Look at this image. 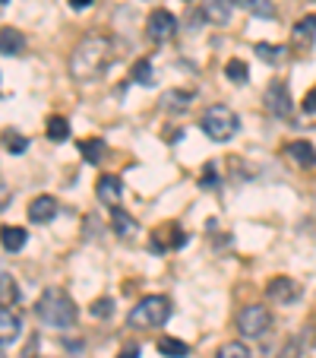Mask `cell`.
Masks as SVG:
<instances>
[{
	"mask_svg": "<svg viewBox=\"0 0 316 358\" xmlns=\"http://www.w3.org/2000/svg\"><path fill=\"white\" fill-rule=\"evenodd\" d=\"M114 64V41L108 35H86L70 55V76L80 83L101 80Z\"/></svg>",
	"mask_w": 316,
	"mask_h": 358,
	"instance_id": "1",
	"label": "cell"
},
{
	"mask_svg": "<svg viewBox=\"0 0 316 358\" xmlns=\"http://www.w3.org/2000/svg\"><path fill=\"white\" fill-rule=\"evenodd\" d=\"M35 314H38L41 324L54 327V330H70L76 324V317H80V308L63 289H47L35 304Z\"/></svg>",
	"mask_w": 316,
	"mask_h": 358,
	"instance_id": "2",
	"label": "cell"
},
{
	"mask_svg": "<svg viewBox=\"0 0 316 358\" xmlns=\"http://www.w3.org/2000/svg\"><path fill=\"white\" fill-rule=\"evenodd\" d=\"M200 127H202V134H206L209 140L228 143V140H234L237 130H241V117H237L228 105H212V108L202 111Z\"/></svg>",
	"mask_w": 316,
	"mask_h": 358,
	"instance_id": "3",
	"label": "cell"
},
{
	"mask_svg": "<svg viewBox=\"0 0 316 358\" xmlns=\"http://www.w3.org/2000/svg\"><path fill=\"white\" fill-rule=\"evenodd\" d=\"M171 317V301L165 295H146L133 311H130L127 324L133 330H152V327H165Z\"/></svg>",
	"mask_w": 316,
	"mask_h": 358,
	"instance_id": "4",
	"label": "cell"
},
{
	"mask_svg": "<svg viewBox=\"0 0 316 358\" xmlns=\"http://www.w3.org/2000/svg\"><path fill=\"white\" fill-rule=\"evenodd\" d=\"M269 324H272V317L262 304H247V308L237 314V330H241V336H247V339L262 336V333L269 330Z\"/></svg>",
	"mask_w": 316,
	"mask_h": 358,
	"instance_id": "5",
	"label": "cell"
},
{
	"mask_svg": "<svg viewBox=\"0 0 316 358\" xmlns=\"http://www.w3.org/2000/svg\"><path fill=\"white\" fill-rule=\"evenodd\" d=\"M262 101H266V111L276 117H291V111H294V101H291V92L288 86H285L282 80H272L269 89H266V95H262Z\"/></svg>",
	"mask_w": 316,
	"mask_h": 358,
	"instance_id": "6",
	"label": "cell"
},
{
	"mask_svg": "<svg viewBox=\"0 0 316 358\" xmlns=\"http://www.w3.org/2000/svg\"><path fill=\"white\" fill-rule=\"evenodd\" d=\"M174 32H177V20H174V13L171 10H152L149 13V20H146V35L152 41H168V38H174Z\"/></svg>",
	"mask_w": 316,
	"mask_h": 358,
	"instance_id": "7",
	"label": "cell"
},
{
	"mask_svg": "<svg viewBox=\"0 0 316 358\" xmlns=\"http://www.w3.org/2000/svg\"><path fill=\"white\" fill-rule=\"evenodd\" d=\"M183 244H187V235H183V231L177 229L174 222L158 225V229L152 231V250H155V254H165V250L183 248Z\"/></svg>",
	"mask_w": 316,
	"mask_h": 358,
	"instance_id": "8",
	"label": "cell"
},
{
	"mask_svg": "<svg viewBox=\"0 0 316 358\" xmlns=\"http://www.w3.org/2000/svg\"><path fill=\"white\" fill-rule=\"evenodd\" d=\"M266 295H269L272 304H291L301 298V285L291 276H276L269 285H266Z\"/></svg>",
	"mask_w": 316,
	"mask_h": 358,
	"instance_id": "9",
	"label": "cell"
},
{
	"mask_svg": "<svg viewBox=\"0 0 316 358\" xmlns=\"http://www.w3.org/2000/svg\"><path fill=\"white\" fill-rule=\"evenodd\" d=\"M20 333H22V320H20V314L13 311V308H0V343H3V349H10V345L20 339Z\"/></svg>",
	"mask_w": 316,
	"mask_h": 358,
	"instance_id": "10",
	"label": "cell"
},
{
	"mask_svg": "<svg viewBox=\"0 0 316 358\" xmlns=\"http://www.w3.org/2000/svg\"><path fill=\"white\" fill-rule=\"evenodd\" d=\"M234 13V0H202V20L212 26H228Z\"/></svg>",
	"mask_w": 316,
	"mask_h": 358,
	"instance_id": "11",
	"label": "cell"
},
{
	"mask_svg": "<svg viewBox=\"0 0 316 358\" xmlns=\"http://www.w3.org/2000/svg\"><path fill=\"white\" fill-rule=\"evenodd\" d=\"M121 194H123V181H121L117 175H101V178H98V184H95V196H98V203L111 206V210L117 206Z\"/></svg>",
	"mask_w": 316,
	"mask_h": 358,
	"instance_id": "12",
	"label": "cell"
},
{
	"mask_svg": "<svg viewBox=\"0 0 316 358\" xmlns=\"http://www.w3.org/2000/svg\"><path fill=\"white\" fill-rule=\"evenodd\" d=\"M54 216H57V200H54V196L41 194V196H35V200L29 203V222H35V225H47Z\"/></svg>",
	"mask_w": 316,
	"mask_h": 358,
	"instance_id": "13",
	"label": "cell"
},
{
	"mask_svg": "<svg viewBox=\"0 0 316 358\" xmlns=\"http://www.w3.org/2000/svg\"><path fill=\"white\" fill-rule=\"evenodd\" d=\"M190 105H193V92H187V89H168L162 95V111H168V115H183V111H190Z\"/></svg>",
	"mask_w": 316,
	"mask_h": 358,
	"instance_id": "14",
	"label": "cell"
},
{
	"mask_svg": "<svg viewBox=\"0 0 316 358\" xmlns=\"http://www.w3.org/2000/svg\"><path fill=\"white\" fill-rule=\"evenodd\" d=\"M0 51H3V57H20L22 51H26V38H22V32H16L13 26L0 29Z\"/></svg>",
	"mask_w": 316,
	"mask_h": 358,
	"instance_id": "15",
	"label": "cell"
},
{
	"mask_svg": "<svg viewBox=\"0 0 316 358\" xmlns=\"http://www.w3.org/2000/svg\"><path fill=\"white\" fill-rule=\"evenodd\" d=\"M285 152H288L291 162H297L301 169H310V165H316V149H313V143H307V140L288 143V146H285Z\"/></svg>",
	"mask_w": 316,
	"mask_h": 358,
	"instance_id": "16",
	"label": "cell"
},
{
	"mask_svg": "<svg viewBox=\"0 0 316 358\" xmlns=\"http://www.w3.org/2000/svg\"><path fill=\"white\" fill-rule=\"evenodd\" d=\"M29 241L26 229H20V225H3V250L7 254H16V250H22Z\"/></svg>",
	"mask_w": 316,
	"mask_h": 358,
	"instance_id": "17",
	"label": "cell"
},
{
	"mask_svg": "<svg viewBox=\"0 0 316 358\" xmlns=\"http://www.w3.org/2000/svg\"><path fill=\"white\" fill-rule=\"evenodd\" d=\"M80 152L89 165H101L105 162V152H108V143L105 140H86V143H80Z\"/></svg>",
	"mask_w": 316,
	"mask_h": 358,
	"instance_id": "18",
	"label": "cell"
},
{
	"mask_svg": "<svg viewBox=\"0 0 316 358\" xmlns=\"http://www.w3.org/2000/svg\"><path fill=\"white\" fill-rule=\"evenodd\" d=\"M256 57L266 64H282L285 57H288V48L285 45H272V41H259L256 45Z\"/></svg>",
	"mask_w": 316,
	"mask_h": 358,
	"instance_id": "19",
	"label": "cell"
},
{
	"mask_svg": "<svg viewBox=\"0 0 316 358\" xmlns=\"http://www.w3.org/2000/svg\"><path fill=\"white\" fill-rule=\"evenodd\" d=\"M111 229H114L121 238H130L136 231V219L130 216V213H123L121 206H114V213H111Z\"/></svg>",
	"mask_w": 316,
	"mask_h": 358,
	"instance_id": "20",
	"label": "cell"
},
{
	"mask_svg": "<svg viewBox=\"0 0 316 358\" xmlns=\"http://www.w3.org/2000/svg\"><path fill=\"white\" fill-rule=\"evenodd\" d=\"M45 134H47V140H51V143H63L70 136V121H67V117H61V115H51V117H47Z\"/></svg>",
	"mask_w": 316,
	"mask_h": 358,
	"instance_id": "21",
	"label": "cell"
},
{
	"mask_svg": "<svg viewBox=\"0 0 316 358\" xmlns=\"http://www.w3.org/2000/svg\"><path fill=\"white\" fill-rule=\"evenodd\" d=\"M241 10H247V13L259 16V20H272L276 16V7H272V0H234Z\"/></svg>",
	"mask_w": 316,
	"mask_h": 358,
	"instance_id": "22",
	"label": "cell"
},
{
	"mask_svg": "<svg viewBox=\"0 0 316 358\" xmlns=\"http://www.w3.org/2000/svg\"><path fill=\"white\" fill-rule=\"evenodd\" d=\"M158 352H162L165 358H187L190 355V345L183 343V339L165 336V339H158Z\"/></svg>",
	"mask_w": 316,
	"mask_h": 358,
	"instance_id": "23",
	"label": "cell"
},
{
	"mask_svg": "<svg viewBox=\"0 0 316 358\" xmlns=\"http://www.w3.org/2000/svg\"><path fill=\"white\" fill-rule=\"evenodd\" d=\"M313 35H316V16H303L294 26V32H291V41H294V45H310Z\"/></svg>",
	"mask_w": 316,
	"mask_h": 358,
	"instance_id": "24",
	"label": "cell"
},
{
	"mask_svg": "<svg viewBox=\"0 0 316 358\" xmlns=\"http://www.w3.org/2000/svg\"><path fill=\"white\" fill-rule=\"evenodd\" d=\"M225 76H228L231 83H241V86H243V83L250 80V67L241 61V57H231V61L225 64Z\"/></svg>",
	"mask_w": 316,
	"mask_h": 358,
	"instance_id": "25",
	"label": "cell"
},
{
	"mask_svg": "<svg viewBox=\"0 0 316 358\" xmlns=\"http://www.w3.org/2000/svg\"><path fill=\"white\" fill-rule=\"evenodd\" d=\"M130 76H133V83H140V86H155V70L149 61H136Z\"/></svg>",
	"mask_w": 316,
	"mask_h": 358,
	"instance_id": "26",
	"label": "cell"
},
{
	"mask_svg": "<svg viewBox=\"0 0 316 358\" xmlns=\"http://www.w3.org/2000/svg\"><path fill=\"white\" fill-rule=\"evenodd\" d=\"M0 298H3V304H16L20 301V289H16V282H13V276H10V273H3V276H0Z\"/></svg>",
	"mask_w": 316,
	"mask_h": 358,
	"instance_id": "27",
	"label": "cell"
},
{
	"mask_svg": "<svg viewBox=\"0 0 316 358\" xmlns=\"http://www.w3.org/2000/svg\"><path fill=\"white\" fill-rule=\"evenodd\" d=\"M216 358H253V355H250V349L243 343H225Z\"/></svg>",
	"mask_w": 316,
	"mask_h": 358,
	"instance_id": "28",
	"label": "cell"
},
{
	"mask_svg": "<svg viewBox=\"0 0 316 358\" xmlns=\"http://www.w3.org/2000/svg\"><path fill=\"white\" fill-rule=\"evenodd\" d=\"M3 143H7L10 156H22V152L29 149V140H26V136H20V134H7V140H3Z\"/></svg>",
	"mask_w": 316,
	"mask_h": 358,
	"instance_id": "29",
	"label": "cell"
},
{
	"mask_svg": "<svg viewBox=\"0 0 316 358\" xmlns=\"http://www.w3.org/2000/svg\"><path fill=\"white\" fill-rule=\"evenodd\" d=\"M111 314H114V301L111 298H98L92 304V317H111Z\"/></svg>",
	"mask_w": 316,
	"mask_h": 358,
	"instance_id": "30",
	"label": "cell"
},
{
	"mask_svg": "<svg viewBox=\"0 0 316 358\" xmlns=\"http://www.w3.org/2000/svg\"><path fill=\"white\" fill-rule=\"evenodd\" d=\"M200 187H218V171L212 169V165H206V171H202V178H200Z\"/></svg>",
	"mask_w": 316,
	"mask_h": 358,
	"instance_id": "31",
	"label": "cell"
},
{
	"mask_svg": "<svg viewBox=\"0 0 316 358\" xmlns=\"http://www.w3.org/2000/svg\"><path fill=\"white\" fill-rule=\"evenodd\" d=\"M303 111H307V115H316V89L307 92V99H303Z\"/></svg>",
	"mask_w": 316,
	"mask_h": 358,
	"instance_id": "32",
	"label": "cell"
},
{
	"mask_svg": "<svg viewBox=\"0 0 316 358\" xmlns=\"http://www.w3.org/2000/svg\"><path fill=\"white\" fill-rule=\"evenodd\" d=\"M38 336H32V339H29V345H26V352H22V358H38V355H35V352H38Z\"/></svg>",
	"mask_w": 316,
	"mask_h": 358,
	"instance_id": "33",
	"label": "cell"
},
{
	"mask_svg": "<svg viewBox=\"0 0 316 358\" xmlns=\"http://www.w3.org/2000/svg\"><path fill=\"white\" fill-rule=\"evenodd\" d=\"M140 355H142V352H140V345H127V349H123L117 358H140Z\"/></svg>",
	"mask_w": 316,
	"mask_h": 358,
	"instance_id": "34",
	"label": "cell"
},
{
	"mask_svg": "<svg viewBox=\"0 0 316 358\" xmlns=\"http://www.w3.org/2000/svg\"><path fill=\"white\" fill-rule=\"evenodd\" d=\"M92 3H95V0H70V7H73V10H89Z\"/></svg>",
	"mask_w": 316,
	"mask_h": 358,
	"instance_id": "35",
	"label": "cell"
},
{
	"mask_svg": "<svg viewBox=\"0 0 316 358\" xmlns=\"http://www.w3.org/2000/svg\"><path fill=\"white\" fill-rule=\"evenodd\" d=\"M0 3H10V0H0Z\"/></svg>",
	"mask_w": 316,
	"mask_h": 358,
	"instance_id": "36",
	"label": "cell"
}]
</instances>
